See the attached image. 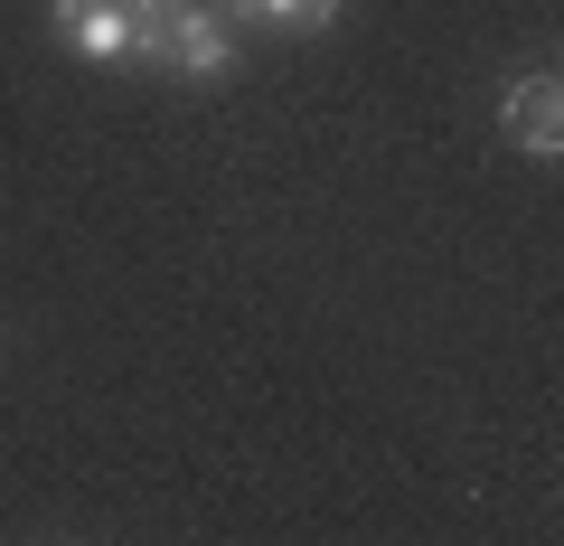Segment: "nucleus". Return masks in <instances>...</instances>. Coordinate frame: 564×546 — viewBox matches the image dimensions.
<instances>
[{
	"instance_id": "f257e3e1",
	"label": "nucleus",
	"mask_w": 564,
	"mask_h": 546,
	"mask_svg": "<svg viewBox=\"0 0 564 546\" xmlns=\"http://www.w3.org/2000/svg\"><path fill=\"white\" fill-rule=\"evenodd\" d=\"M499 132H508V151H527V161H555L564 151V85H555V66H536V76L508 85Z\"/></svg>"
},
{
	"instance_id": "f03ea898",
	"label": "nucleus",
	"mask_w": 564,
	"mask_h": 546,
	"mask_svg": "<svg viewBox=\"0 0 564 546\" xmlns=\"http://www.w3.org/2000/svg\"><path fill=\"white\" fill-rule=\"evenodd\" d=\"M226 66H236V20H226V10H198V0H180V10H170V66H161V76L217 85Z\"/></svg>"
},
{
	"instance_id": "7ed1b4c3",
	"label": "nucleus",
	"mask_w": 564,
	"mask_h": 546,
	"mask_svg": "<svg viewBox=\"0 0 564 546\" xmlns=\"http://www.w3.org/2000/svg\"><path fill=\"white\" fill-rule=\"evenodd\" d=\"M47 29H57L66 57H85V66H132V20H122V0H47Z\"/></svg>"
},
{
	"instance_id": "20e7f679",
	"label": "nucleus",
	"mask_w": 564,
	"mask_h": 546,
	"mask_svg": "<svg viewBox=\"0 0 564 546\" xmlns=\"http://www.w3.org/2000/svg\"><path fill=\"white\" fill-rule=\"evenodd\" d=\"M226 10H245V20H263V29H329L348 0H226Z\"/></svg>"
}]
</instances>
